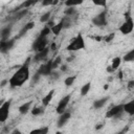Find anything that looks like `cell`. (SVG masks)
<instances>
[{"instance_id":"1","label":"cell","mask_w":134,"mask_h":134,"mask_svg":"<svg viewBox=\"0 0 134 134\" xmlns=\"http://www.w3.org/2000/svg\"><path fill=\"white\" fill-rule=\"evenodd\" d=\"M31 58H27V60L20 66H18V69L16 72L8 79V84L12 88L21 87L23 84H25L30 76V70H29V63Z\"/></svg>"},{"instance_id":"2","label":"cell","mask_w":134,"mask_h":134,"mask_svg":"<svg viewBox=\"0 0 134 134\" xmlns=\"http://www.w3.org/2000/svg\"><path fill=\"white\" fill-rule=\"evenodd\" d=\"M85 48H86V43H85V40L81 32H79L66 47V49L68 51H77V50H82Z\"/></svg>"},{"instance_id":"3","label":"cell","mask_w":134,"mask_h":134,"mask_svg":"<svg viewBox=\"0 0 134 134\" xmlns=\"http://www.w3.org/2000/svg\"><path fill=\"white\" fill-rule=\"evenodd\" d=\"M10 106H12V100H4L2 103V105L0 106V124L5 122L8 118L9 115V110H10Z\"/></svg>"},{"instance_id":"4","label":"cell","mask_w":134,"mask_h":134,"mask_svg":"<svg viewBox=\"0 0 134 134\" xmlns=\"http://www.w3.org/2000/svg\"><path fill=\"white\" fill-rule=\"evenodd\" d=\"M134 28V22H133V18H128L126 19V21L118 27V30L122 34V35H129L133 31Z\"/></svg>"},{"instance_id":"5","label":"cell","mask_w":134,"mask_h":134,"mask_svg":"<svg viewBox=\"0 0 134 134\" xmlns=\"http://www.w3.org/2000/svg\"><path fill=\"white\" fill-rule=\"evenodd\" d=\"M107 22H108L107 21V9H104L98 15H96L94 18H92V23L98 27L107 25Z\"/></svg>"},{"instance_id":"6","label":"cell","mask_w":134,"mask_h":134,"mask_svg":"<svg viewBox=\"0 0 134 134\" xmlns=\"http://www.w3.org/2000/svg\"><path fill=\"white\" fill-rule=\"evenodd\" d=\"M47 43H48L47 38H42V37L38 36L36 38L35 42L32 43V49L35 50V52H39L47 47Z\"/></svg>"},{"instance_id":"7","label":"cell","mask_w":134,"mask_h":134,"mask_svg":"<svg viewBox=\"0 0 134 134\" xmlns=\"http://www.w3.org/2000/svg\"><path fill=\"white\" fill-rule=\"evenodd\" d=\"M124 113V109H122V104L120 105H115L113 106L111 109H109L106 113V118H116L119 117L121 114Z\"/></svg>"},{"instance_id":"8","label":"cell","mask_w":134,"mask_h":134,"mask_svg":"<svg viewBox=\"0 0 134 134\" xmlns=\"http://www.w3.org/2000/svg\"><path fill=\"white\" fill-rule=\"evenodd\" d=\"M52 71H53V70H52V60H49V61H47L45 64H42V65L40 66V68L38 69L37 73L40 74L41 76H42V75L48 76Z\"/></svg>"},{"instance_id":"9","label":"cell","mask_w":134,"mask_h":134,"mask_svg":"<svg viewBox=\"0 0 134 134\" xmlns=\"http://www.w3.org/2000/svg\"><path fill=\"white\" fill-rule=\"evenodd\" d=\"M70 98H71V94H67L64 97H62L61 100H59V104H58V106L55 108L57 113L62 114V113H64L66 111V108H67V106H68V104L70 102Z\"/></svg>"},{"instance_id":"10","label":"cell","mask_w":134,"mask_h":134,"mask_svg":"<svg viewBox=\"0 0 134 134\" xmlns=\"http://www.w3.org/2000/svg\"><path fill=\"white\" fill-rule=\"evenodd\" d=\"M15 45V39H8L5 41H0V52L1 53H7L13 46Z\"/></svg>"},{"instance_id":"11","label":"cell","mask_w":134,"mask_h":134,"mask_svg":"<svg viewBox=\"0 0 134 134\" xmlns=\"http://www.w3.org/2000/svg\"><path fill=\"white\" fill-rule=\"evenodd\" d=\"M70 117H71V112L70 111H65L64 113L60 114V116L58 118V121H57V127L58 128L64 127L67 124V121L70 119Z\"/></svg>"},{"instance_id":"12","label":"cell","mask_w":134,"mask_h":134,"mask_svg":"<svg viewBox=\"0 0 134 134\" xmlns=\"http://www.w3.org/2000/svg\"><path fill=\"white\" fill-rule=\"evenodd\" d=\"M49 47L47 46L46 48H44L43 50L39 51V52H36L35 57H34V62H42V61H45L46 58L48 57V53H49Z\"/></svg>"},{"instance_id":"13","label":"cell","mask_w":134,"mask_h":134,"mask_svg":"<svg viewBox=\"0 0 134 134\" xmlns=\"http://www.w3.org/2000/svg\"><path fill=\"white\" fill-rule=\"evenodd\" d=\"M12 29H13V25L12 24H7L6 26L2 27L1 30H0V39L2 41L8 40L9 39V36L12 34Z\"/></svg>"},{"instance_id":"14","label":"cell","mask_w":134,"mask_h":134,"mask_svg":"<svg viewBox=\"0 0 134 134\" xmlns=\"http://www.w3.org/2000/svg\"><path fill=\"white\" fill-rule=\"evenodd\" d=\"M35 27V22L34 21H29V22H27L21 29H20V31H19V35L17 36V39H19V38H21V37H23L25 34H27L30 29H32Z\"/></svg>"},{"instance_id":"15","label":"cell","mask_w":134,"mask_h":134,"mask_svg":"<svg viewBox=\"0 0 134 134\" xmlns=\"http://www.w3.org/2000/svg\"><path fill=\"white\" fill-rule=\"evenodd\" d=\"M54 89H51L50 91H48V93L42 98V106L44 107V108H46L49 104H50V102L52 100V98H53V96H54Z\"/></svg>"},{"instance_id":"16","label":"cell","mask_w":134,"mask_h":134,"mask_svg":"<svg viewBox=\"0 0 134 134\" xmlns=\"http://www.w3.org/2000/svg\"><path fill=\"white\" fill-rule=\"evenodd\" d=\"M122 109L124 112L128 113L130 116L134 115V100H130L126 104H122Z\"/></svg>"},{"instance_id":"17","label":"cell","mask_w":134,"mask_h":134,"mask_svg":"<svg viewBox=\"0 0 134 134\" xmlns=\"http://www.w3.org/2000/svg\"><path fill=\"white\" fill-rule=\"evenodd\" d=\"M29 13V9L28 8H23V9H19L17 12H15V15L13 16V20L14 21H18L22 18H24L25 16H27V14Z\"/></svg>"},{"instance_id":"18","label":"cell","mask_w":134,"mask_h":134,"mask_svg":"<svg viewBox=\"0 0 134 134\" xmlns=\"http://www.w3.org/2000/svg\"><path fill=\"white\" fill-rule=\"evenodd\" d=\"M108 100H109V96H105V97H102V98L95 99V100L93 102L92 106H93V108H94V109H100V108H103V107L107 104V102H108Z\"/></svg>"},{"instance_id":"19","label":"cell","mask_w":134,"mask_h":134,"mask_svg":"<svg viewBox=\"0 0 134 134\" xmlns=\"http://www.w3.org/2000/svg\"><path fill=\"white\" fill-rule=\"evenodd\" d=\"M31 104H32V102H26V103H24V104H22L21 106H19V108H18V110H19V113L20 114H27L29 111H30V109H31Z\"/></svg>"},{"instance_id":"20","label":"cell","mask_w":134,"mask_h":134,"mask_svg":"<svg viewBox=\"0 0 134 134\" xmlns=\"http://www.w3.org/2000/svg\"><path fill=\"white\" fill-rule=\"evenodd\" d=\"M62 29H63V21H62V20H61L59 23H57V24H54L53 26L50 27V31H51L54 36H59L60 32L62 31Z\"/></svg>"},{"instance_id":"21","label":"cell","mask_w":134,"mask_h":134,"mask_svg":"<svg viewBox=\"0 0 134 134\" xmlns=\"http://www.w3.org/2000/svg\"><path fill=\"white\" fill-rule=\"evenodd\" d=\"M37 3V1H34V0H27V1H24L23 3H21V5L17 8V9H15V12H17V10H19V9H23V8H30V6L31 5H34V4H36Z\"/></svg>"},{"instance_id":"22","label":"cell","mask_w":134,"mask_h":134,"mask_svg":"<svg viewBox=\"0 0 134 134\" xmlns=\"http://www.w3.org/2000/svg\"><path fill=\"white\" fill-rule=\"evenodd\" d=\"M120 63H121V58L120 57H115V58H113L112 59V63H111V67H112V69L115 71V70H117V68L120 66Z\"/></svg>"},{"instance_id":"23","label":"cell","mask_w":134,"mask_h":134,"mask_svg":"<svg viewBox=\"0 0 134 134\" xmlns=\"http://www.w3.org/2000/svg\"><path fill=\"white\" fill-rule=\"evenodd\" d=\"M90 88H91V83H90V82H88V83L84 84V85L82 86V88H81L80 94H81L82 96H85V95H87V94H88V92L90 91Z\"/></svg>"},{"instance_id":"24","label":"cell","mask_w":134,"mask_h":134,"mask_svg":"<svg viewBox=\"0 0 134 134\" xmlns=\"http://www.w3.org/2000/svg\"><path fill=\"white\" fill-rule=\"evenodd\" d=\"M44 111H45V108L43 106L42 107H34V108L30 109V112H31V114L34 116H39V115L43 114Z\"/></svg>"},{"instance_id":"25","label":"cell","mask_w":134,"mask_h":134,"mask_svg":"<svg viewBox=\"0 0 134 134\" xmlns=\"http://www.w3.org/2000/svg\"><path fill=\"white\" fill-rule=\"evenodd\" d=\"M122 60H124L125 62H133V61H134V49H131L129 52H127V53L124 55Z\"/></svg>"},{"instance_id":"26","label":"cell","mask_w":134,"mask_h":134,"mask_svg":"<svg viewBox=\"0 0 134 134\" xmlns=\"http://www.w3.org/2000/svg\"><path fill=\"white\" fill-rule=\"evenodd\" d=\"M50 16H51V10H48V12L44 13V14L40 17V22H42V23H47V22H49Z\"/></svg>"},{"instance_id":"27","label":"cell","mask_w":134,"mask_h":134,"mask_svg":"<svg viewBox=\"0 0 134 134\" xmlns=\"http://www.w3.org/2000/svg\"><path fill=\"white\" fill-rule=\"evenodd\" d=\"M75 80H76V75H69L65 79L64 84H65L66 87H70V86H72V84L74 83Z\"/></svg>"},{"instance_id":"28","label":"cell","mask_w":134,"mask_h":134,"mask_svg":"<svg viewBox=\"0 0 134 134\" xmlns=\"http://www.w3.org/2000/svg\"><path fill=\"white\" fill-rule=\"evenodd\" d=\"M83 3V1H72V0H67V1H65L64 2V4L66 5V7H75L76 5H80V4H82Z\"/></svg>"},{"instance_id":"29","label":"cell","mask_w":134,"mask_h":134,"mask_svg":"<svg viewBox=\"0 0 134 134\" xmlns=\"http://www.w3.org/2000/svg\"><path fill=\"white\" fill-rule=\"evenodd\" d=\"M76 10H75V7H66L65 10H64V14H65V17H71L73 15H75Z\"/></svg>"},{"instance_id":"30","label":"cell","mask_w":134,"mask_h":134,"mask_svg":"<svg viewBox=\"0 0 134 134\" xmlns=\"http://www.w3.org/2000/svg\"><path fill=\"white\" fill-rule=\"evenodd\" d=\"M49 34H50V27L46 25V26H44V28L40 31L39 36H40V37H42V38H47Z\"/></svg>"},{"instance_id":"31","label":"cell","mask_w":134,"mask_h":134,"mask_svg":"<svg viewBox=\"0 0 134 134\" xmlns=\"http://www.w3.org/2000/svg\"><path fill=\"white\" fill-rule=\"evenodd\" d=\"M61 63H62V58L60 55L57 57L54 60H52V70H55L61 65Z\"/></svg>"},{"instance_id":"32","label":"cell","mask_w":134,"mask_h":134,"mask_svg":"<svg viewBox=\"0 0 134 134\" xmlns=\"http://www.w3.org/2000/svg\"><path fill=\"white\" fill-rule=\"evenodd\" d=\"M114 37H115V32H110V34H108L107 36L103 37V40H104L106 43H110V42L113 41Z\"/></svg>"},{"instance_id":"33","label":"cell","mask_w":134,"mask_h":134,"mask_svg":"<svg viewBox=\"0 0 134 134\" xmlns=\"http://www.w3.org/2000/svg\"><path fill=\"white\" fill-rule=\"evenodd\" d=\"M60 76H61V73H60V72H58L57 70H53V71L49 74V77H50V80H51V81L59 80V79H60Z\"/></svg>"},{"instance_id":"34","label":"cell","mask_w":134,"mask_h":134,"mask_svg":"<svg viewBox=\"0 0 134 134\" xmlns=\"http://www.w3.org/2000/svg\"><path fill=\"white\" fill-rule=\"evenodd\" d=\"M92 3L96 6H100V7H106L107 6V1L105 0H100V1H97V0H93Z\"/></svg>"},{"instance_id":"35","label":"cell","mask_w":134,"mask_h":134,"mask_svg":"<svg viewBox=\"0 0 134 134\" xmlns=\"http://www.w3.org/2000/svg\"><path fill=\"white\" fill-rule=\"evenodd\" d=\"M57 3H58V1H51V0H49V1H43L42 2V5L43 6H46V5H54Z\"/></svg>"},{"instance_id":"36","label":"cell","mask_w":134,"mask_h":134,"mask_svg":"<svg viewBox=\"0 0 134 134\" xmlns=\"http://www.w3.org/2000/svg\"><path fill=\"white\" fill-rule=\"evenodd\" d=\"M40 130V134H48V131H49V128L48 127H42V128H39Z\"/></svg>"},{"instance_id":"37","label":"cell","mask_w":134,"mask_h":134,"mask_svg":"<svg viewBox=\"0 0 134 134\" xmlns=\"http://www.w3.org/2000/svg\"><path fill=\"white\" fill-rule=\"evenodd\" d=\"M127 86H128V89H129V90H132V89L134 88V81H133V80L129 81V82H128V85H127Z\"/></svg>"},{"instance_id":"38","label":"cell","mask_w":134,"mask_h":134,"mask_svg":"<svg viewBox=\"0 0 134 134\" xmlns=\"http://www.w3.org/2000/svg\"><path fill=\"white\" fill-rule=\"evenodd\" d=\"M40 77H41V75L38 74V73H36V74L34 75V77H32V83H37V82L40 80Z\"/></svg>"},{"instance_id":"39","label":"cell","mask_w":134,"mask_h":134,"mask_svg":"<svg viewBox=\"0 0 134 134\" xmlns=\"http://www.w3.org/2000/svg\"><path fill=\"white\" fill-rule=\"evenodd\" d=\"M60 69H61V71H62V72H65V71H67V69H68V66H67L66 64H63V65H61Z\"/></svg>"},{"instance_id":"40","label":"cell","mask_w":134,"mask_h":134,"mask_svg":"<svg viewBox=\"0 0 134 134\" xmlns=\"http://www.w3.org/2000/svg\"><path fill=\"white\" fill-rule=\"evenodd\" d=\"M10 134H23V133H22L19 129H17V128H16V129H14V130L10 132Z\"/></svg>"},{"instance_id":"41","label":"cell","mask_w":134,"mask_h":134,"mask_svg":"<svg viewBox=\"0 0 134 134\" xmlns=\"http://www.w3.org/2000/svg\"><path fill=\"white\" fill-rule=\"evenodd\" d=\"M29 134H40V130H39V128H38V129H34V130H31V131L29 132Z\"/></svg>"},{"instance_id":"42","label":"cell","mask_w":134,"mask_h":134,"mask_svg":"<svg viewBox=\"0 0 134 134\" xmlns=\"http://www.w3.org/2000/svg\"><path fill=\"white\" fill-rule=\"evenodd\" d=\"M6 84H8V80H3V81L0 83V87H4Z\"/></svg>"},{"instance_id":"43","label":"cell","mask_w":134,"mask_h":134,"mask_svg":"<svg viewBox=\"0 0 134 134\" xmlns=\"http://www.w3.org/2000/svg\"><path fill=\"white\" fill-rule=\"evenodd\" d=\"M106 70H107V72H109V73H112V72H114V70L112 69V67H111V66H107Z\"/></svg>"},{"instance_id":"44","label":"cell","mask_w":134,"mask_h":134,"mask_svg":"<svg viewBox=\"0 0 134 134\" xmlns=\"http://www.w3.org/2000/svg\"><path fill=\"white\" fill-rule=\"evenodd\" d=\"M127 130H128V128H124L121 131H119V132H117V133H115V134H126Z\"/></svg>"},{"instance_id":"45","label":"cell","mask_w":134,"mask_h":134,"mask_svg":"<svg viewBox=\"0 0 134 134\" xmlns=\"http://www.w3.org/2000/svg\"><path fill=\"white\" fill-rule=\"evenodd\" d=\"M55 46H57V45H55V43H54V42H52V43L50 44V48H49V49H50V50H55Z\"/></svg>"},{"instance_id":"46","label":"cell","mask_w":134,"mask_h":134,"mask_svg":"<svg viewBox=\"0 0 134 134\" xmlns=\"http://www.w3.org/2000/svg\"><path fill=\"white\" fill-rule=\"evenodd\" d=\"M94 40H96L97 42H100L103 40V37L102 36H96V37H94Z\"/></svg>"},{"instance_id":"47","label":"cell","mask_w":134,"mask_h":134,"mask_svg":"<svg viewBox=\"0 0 134 134\" xmlns=\"http://www.w3.org/2000/svg\"><path fill=\"white\" fill-rule=\"evenodd\" d=\"M103 127H104V124H98V125H96L95 129H96V130H99V129H102Z\"/></svg>"},{"instance_id":"48","label":"cell","mask_w":134,"mask_h":134,"mask_svg":"<svg viewBox=\"0 0 134 134\" xmlns=\"http://www.w3.org/2000/svg\"><path fill=\"white\" fill-rule=\"evenodd\" d=\"M118 79L122 80V71L121 70H118Z\"/></svg>"},{"instance_id":"49","label":"cell","mask_w":134,"mask_h":134,"mask_svg":"<svg viewBox=\"0 0 134 134\" xmlns=\"http://www.w3.org/2000/svg\"><path fill=\"white\" fill-rule=\"evenodd\" d=\"M73 58H74V57H69V58H67V62H71V61L73 60Z\"/></svg>"},{"instance_id":"50","label":"cell","mask_w":134,"mask_h":134,"mask_svg":"<svg viewBox=\"0 0 134 134\" xmlns=\"http://www.w3.org/2000/svg\"><path fill=\"white\" fill-rule=\"evenodd\" d=\"M108 88H109V84H106V85L104 86V89H105V90H107Z\"/></svg>"},{"instance_id":"51","label":"cell","mask_w":134,"mask_h":134,"mask_svg":"<svg viewBox=\"0 0 134 134\" xmlns=\"http://www.w3.org/2000/svg\"><path fill=\"white\" fill-rule=\"evenodd\" d=\"M55 134H62V133H61V132H59V131H58V132H55Z\"/></svg>"}]
</instances>
